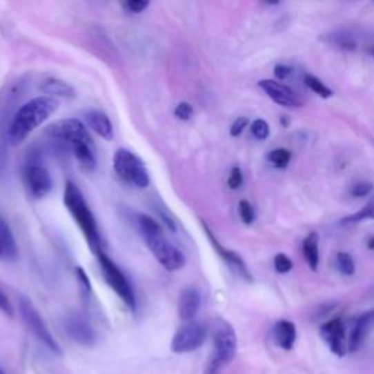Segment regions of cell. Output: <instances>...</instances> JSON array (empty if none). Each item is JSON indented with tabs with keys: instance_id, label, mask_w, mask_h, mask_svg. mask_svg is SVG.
Returning a JSON list of instances; mask_svg holds the SVG:
<instances>
[{
	"instance_id": "cell-1",
	"label": "cell",
	"mask_w": 374,
	"mask_h": 374,
	"mask_svg": "<svg viewBox=\"0 0 374 374\" xmlns=\"http://www.w3.org/2000/svg\"><path fill=\"white\" fill-rule=\"evenodd\" d=\"M50 138L68 146L72 154L86 170L95 168V145L85 124L77 119L60 120L47 129Z\"/></svg>"
},
{
	"instance_id": "cell-2",
	"label": "cell",
	"mask_w": 374,
	"mask_h": 374,
	"mask_svg": "<svg viewBox=\"0 0 374 374\" xmlns=\"http://www.w3.org/2000/svg\"><path fill=\"white\" fill-rule=\"evenodd\" d=\"M57 99L52 97H37L23 104L14 116L9 126V141L18 145L43 124L57 110Z\"/></svg>"
},
{
	"instance_id": "cell-3",
	"label": "cell",
	"mask_w": 374,
	"mask_h": 374,
	"mask_svg": "<svg viewBox=\"0 0 374 374\" xmlns=\"http://www.w3.org/2000/svg\"><path fill=\"white\" fill-rule=\"evenodd\" d=\"M63 201H65L66 208L70 212V215L73 217L75 221H77L79 228L82 230L86 242L90 243L91 250L98 255L99 252H101V248H99V237H98V230H97V222H95V218L92 215L90 206L86 205L83 195L81 193L77 184H73L72 181L66 183Z\"/></svg>"
},
{
	"instance_id": "cell-4",
	"label": "cell",
	"mask_w": 374,
	"mask_h": 374,
	"mask_svg": "<svg viewBox=\"0 0 374 374\" xmlns=\"http://www.w3.org/2000/svg\"><path fill=\"white\" fill-rule=\"evenodd\" d=\"M237 351V336L234 328L226 320H217L214 332V351L206 364V374H217L230 364Z\"/></svg>"
},
{
	"instance_id": "cell-5",
	"label": "cell",
	"mask_w": 374,
	"mask_h": 374,
	"mask_svg": "<svg viewBox=\"0 0 374 374\" xmlns=\"http://www.w3.org/2000/svg\"><path fill=\"white\" fill-rule=\"evenodd\" d=\"M115 171L119 177L126 183L144 189L149 184V173L144 164V161L135 155L129 149H119L113 159Z\"/></svg>"
},
{
	"instance_id": "cell-6",
	"label": "cell",
	"mask_w": 374,
	"mask_h": 374,
	"mask_svg": "<svg viewBox=\"0 0 374 374\" xmlns=\"http://www.w3.org/2000/svg\"><path fill=\"white\" fill-rule=\"evenodd\" d=\"M97 256H98L99 266H101V272H103L104 279L107 281V284L121 298L123 303L126 304L132 311H135L136 310V297H135L132 285L128 281L126 275H124V273L120 270V268L106 253L99 252Z\"/></svg>"
},
{
	"instance_id": "cell-7",
	"label": "cell",
	"mask_w": 374,
	"mask_h": 374,
	"mask_svg": "<svg viewBox=\"0 0 374 374\" xmlns=\"http://www.w3.org/2000/svg\"><path fill=\"white\" fill-rule=\"evenodd\" d=\"M19 311L25 325L31 331V333L39 339L44 346H47L53 354H60V346L53 338L52 332L48 331L46 322L40 316L39 310L28 300L27 297H19Z\"/></svg>"
},
{
	"instance_id": "cell-8",
	"label": "cell",
	"mask_w": 374,
	"mask_h": 374,
	"mask_svg": "<svg viewBox=\"0 0 374 374\" xmlns=\"http://www.w3.org/2000/svg\"><path fill=\"white\" fill-rule=\"evenodd\" d=\"M144 239L152 252L155 259L163 265L167 270H179L184 266V256L176 246H173L163 234V230L145 234Z\"/></svg>"
},
{
	"instance_id": "cell-9",
	"label": "cell",
	"mask_w": 374,
	"mask_h": 374,
	"mask_svg": "<svg viewBox=\"0 0 374 374\" xmlns=\"http://www.w3.org/2000/svg\"><path fill=\"white\" fill-rule=\"evenodd\" d=\"M206 339V329L201 323L189 322L181 326L171 342V350L176 354L192 353L197 348H201Z\"/></svg>"
},
{
	"instance_id": "cell-10",
	"label": "cell",
	"mask_w": 374,
	"mask_h": 374,
	"mask_svg": "<svg viewBox=\"0 0 374 374\" xmlns=\"http://www.w3.org/2000/svg\"><path fill=\"white\" fill-rule=\"evenodd\" d=\"M259 86L273 99V101L282 107L295 108L302 106V101L298 99L295 92L281 82L272 81V79H262L259 82Z\"/></svg>"
},
{
	"instance_id": "cell-11",
	"label": "cell",
	"mask_w": 374,
	"mask_h": 374,
	"mask_svg": "<svg viewBox=\"0 0 374 374\" xmlns=\"http://www.w3.org/2000/svg\"><path fill=\"white\" fill-rule=\"evenodd\" d=\"M320 335H322V338L325 339V342L328 344L331 351L335 355L344 357V354H345V326H344V322L341 319H332L328 323H325V325H322Z\"/></svg>"
},
{
	"instance_id": "cell-12",
	"label": "cell",
	"mask_w": 374,
	"mask_h": 374,
	"mask_svg": "<svg viewBox=\"0 0 374 374\" xmlns=\"http://www.w3.org/2000/svg\"><path fill=\"white\" fill-rule=\"evenodd\" d=\"M204 230H205V233L208 234V239L210 240L212 246H214L215 250H217V252L219 253V256L224 259V262H226V264H227L234 272L239 273L240 277H243V278L247 279V281H252L253 278H252V275H250V272H248L247 265L244 264V260L242 259V256H240L239 253L233 252V250H228V248H226V247H222V246L218 243V240L214 237V234L210 233V230L208 228V226H206L205 222H204Z\"/></svg>"
},
{
	"instance_id": "cell-13",
	"label": "cell",
	"mask_w": 374,
	"mask_h": 374,
	"mask_svg": "<svg viewBox=\"0 0 374 374\" xmlns=\"http://www.w3.org/2000/svg\"><path fill=\"white\" fill-rule=\"evenodd\" d=\"M66 331L73 341L82 345H92L95 342V332L90 322L81 315H72L66 320Z\"/></svg>"
},
{
	"instance_id": "cell-14",
	"label": "cell",
	"mask_w": 374,
	"mask_h": 374,
	"mask_svg": "<svg viewBox=\"0 0 374 374\" xmlns=\"http://www.w3.org/2000/svg\"><path fill=\"white\" fill-rule=\"evenodd\" d=\"M25 177H27L30 190L35 197H44L52 190V177L43 166H30Z\"/></svg>"
},
{
	"instance_id": "cell-15",
	"label": "cell",
	"mask_w": 374,
	"mask_h": 374,
	"mask_svg": "<svg viewBox=\"0 0 374 374\" xmlns=\"http://www.w3.org/2000/svg\"><path fill=\"white\" fill-rule=\"evenodd\" d=\"M373 329H374V310H368L364 315H361L354 323V328L350 335V345H348L351 353L357 351L358 348L363 345L364 339Z\"/></svg>"
},
{
	"instance_id": "cell-16",
	"label": "cell",
	"mask_w": 374,
	"mask_h": 374,
	"mask_svg": "<svg viewBox=\"0 0 374 374\" xmlns=\"http://www.w3.org/2000/svg\"><path fill=\"white\" fill-rule=\"evenodd\" d=\"M201 308V294L195 288H187L179 300V316L184 322H190Z\"/></svg>"
},
{
	"instance_id": "cell-17",
	"label": "cell",
	"mask_w": 374,
	"mask_h": 374,
	"mask_svg": "<svg viewBox=\"0 0 374 374\" xmlns=\"http://www.w3.org/2000/svg\"><path fill=\"white\" fill-rule=\"evenodd\" d=\"M85 120L86 124L97 133L101 136V138L111 141L113 139V124H111L110 119L107 117L106 113L98 110H92L88 111V113L85 115Z\"/></svg>"
},
{
	"instance_id": "cell-18",
	"label": "cell",
	"mask_w": 374,
	"mask_h": 374,
	"mask_svg": "<svg viewBox=\"0 0 374 374\" xmlns=\"http://www.w3.org/2000/svg\"><path fill=\"white\" fill-rule=\"evenodd\" d=\"M297 338V329L294 323L290 320H279L277 325L273 326V339H275L277 345L284 348V350L290 351L295 344Z\"/></svg>"
},
{
	"instance_id": "cell-19",
	"label": "cell",
	"mask_w": 374,
	"mask_h": 374,
	"mask_svg": "<svg viewBox=\"0 0 374 374\" xmlns=\"http://www.w3.org/2000/svg\"><path fill=\"white\" fill-rule=\"evenodd\" d=\"M0 248H2V256L9 260H14L18 256L15 237L14 234H12L5 219L2 218H0Z\"/></svg>"
},
{
	"instance_id": "cell-20",
	"label": "cell",
	"mask_w": 374,
	"mask_h": 374,
	"mask_svg": "<svg viewBox=\"0 0 374 374\" xmlns=\"http://www.w3.org/2000/svg\"><path fill=\"white\" fill-rule=\"evenodd\" d=\"M303 255L306 257L307 265L311 270H317L319 268V235L317 233H310L303 242Z\"/></svg>"
},
{
	"instance_id": "cell-21",
	"label": "cell",
	"mask_w": 374,
	"mask_h": 374,
	"mask_svg": "<svg viewBox=\"0 0 374 374\" xmlns=\"http://www.w3.org/2000/svg\"><path fill=\"white\" fill-rule=\"evenodd\" d=\"M41 91L50 97H65V98H73L77 95L72 86L63 81L56 79V78H48L43 81L41 83Z\"/></svg>"
},
{
	"instance_id": "cell-22",
	"label": "cell",
	"mask_w": 374,
	"mask_h": 374,
	"mask_svg": "<svg viewBox=\"0 0 374 374\" xmlns=\"http://www.w3.org/2000/svg\"><path fill=\"white\" fill-rule=\"evenodd\" d=\"M325 40L333 47H338L341 50H355L358 46L355 35H353L348 31H336V32L326 34Z\"/></svg>"
},
{
	"instance_id": "cell-23",
	"label": "cell",
	"mask_w": 374,
	"mask_h": 374,
	"mask_svg": "<svg viewBox=\"0 0 374 374\" xmlns=\"http://www.w3.org/2000/svg\"><path fill=\"white\" fill-rule=\"evenodd\" d=\"M304 83L307 85V88L310 91H313L315 94H317L322 98H329L333 94L331 88H328V86L323 83L319 78L313 77V75H310V73H307L304 77Z\"/></svg>"
},
{
	"instance_id": "cell-24",
	"label": "cell",
	"mask_w": 374,
	"mask_h": 374,
	"mask_svg": "<svg viewBox=\"0 0 374 374\" xmlns=\"http://www.w3.org/2000/svg\"><path fill=\"white\" fill-rule=\"evenodd\" d=\"M268 159H269V163L273 167L285 168L286 166L290 164V161H291V152L288 151V149H284V148L273 149V151L269 152Z\"/></svg>"
},
{
	"instance_id": "cell-25",
	"label": "cell",
	"mask_w": 374,
	"mask_h": 374,
	"mask_svg": "<svg viewBox=\"0 0 374 374\" xmlns=\"http://www.w3.org/2000/svg\"><path fill=\"white\" fill-rule=\"evenodd\" d=\"M364 219H374V199L370 201L364 208H361L355 214L342 219V224H355Z\"/></svg>"
},
{
	"instance_id": "cell-26",
	"label": "cell",
	"mask_w": 374,
	"mask_h": 374,
	"mask_svg": "<svg viewBox=\"0 0 374 374\" xmlns=\"http://www.w3.org/2000/svg\"><path fill=\"white\" fill-rule=\"evenodd\" d=\"M336 265H338V269L346 277L353 275V273L355 272V264H354L353 256L345 252L338 253V256H336Z\"/></svg>"
},
{
	"instance_id": "cell-27",
	"label": "cell",
	"mask_w": 374,
	"mask_h": 374,
	"mask_svg": "<svg viewBox=\"0 0 374 374\" xmlns=\"http://www.w3.org/2000/svg\"><path fill=\"white\" fill-rule=\"evenodd\" d=\"M252 133L256 139L259 141H265L268 136H269V124L262 120V119H257L252 123Z\"/></svg>"
},
{
	"instance_id": "cell-28",
	"label": "cell",
	"mask_w": 374,
	"mask_h": 374,
	"mask_svg": "<svg viewBox=\"0 0 374 374\" xmlns=\"http://www.w3.org/2000/svg\"><path fill=\"white\" fill-rule=\"evenodd\" d=\"M273 266L278 273H288L293 269V260L286 255L279 253L273 259Z\"/></svg>"
},
{
	"instance_id": "cell-29",
	"label": "cell",
	"mask_w": 374,
	"mask_h": 374,
	"mask_svg": "<svg viewBox=\"0 0 374 374\" xmlns=\"http://www.w3.org/2000/svg\"><path fill=\"white\" fill-rule=\"evenodd\" d=\"M239 214L240 218L247 226H250V224L255 221V210L252 208V205L248 204L247 201H240L239 204Z\"/></svg>"
},
{
	"instance_id": "cell-30",
	"label": "cell",
	"mask_w": 374,
	"mask_h": 374,
	"mask_svg": "<svg viewBox=\"0 0 374 374\" xmlns=\"http://www.w3.org/2000/svg\"><path fill=\"white\" fill-rule=\"evenodd\" d=\"M148 6L149 2H146V0H128V2L123 3V8L130 14H141Z\"/></svg>"
},
{
	"instance_id": "cell-31",
	"label": "cell",
	"mask_w": 374,
	"mask_h": 374,
	"mask_svg": "<svg viewBox=\"0 0 374 374\" xmlns=\"http://www.w3.org/2000/svg\"><path fill=\"white\" fill-rule=\"evenodd\" d=\"M193 115V108L189 103H180L176 110H174V116H176L179 120H189Z\"/></svg>"
},
{
	"instance_id": "cell-32",
	"label": "cell",
	"mask_w": 374,
	"mask_h": 374,
	"mask_svg": "<svg viewBox=\"0 0 374 374\" xmlns=\"http://www.w3.org/2000/svg\"><path fill=\"white\" fill-rule=\"evenodd\" d=\"M373 190L371 183H357L351 187V195L354 197H364Z\"/></svg>"
},
{
	"instance_id": "cell-33",
	"label": "cell",
	"mask_w": 374,
	"mask_h": 374,
	"mask_svg": "<svg viewBox=\"0 0 374 374\" xmlns=\"http://www.w3.org/2000/svg\"><path fill=\"white\" fill-rule=\"evenodd\" d=\"M242 184H243V173L239 167H234L230 173L228 186L231 187V189H239Z\"/></svg>"
},
{
	"instance_id": "cell-34",
	"label": "cell",
	"mask_w": 374,
	"mask_h": 374,
	"mask_svg": "<svg viewBox=\"0 0 374 374\" xmlns=\"http://www.w3.org/2000/svg\"><path fill=\"white\" fill-rule=\"evenodd\" d=\"M273 73H275V77L279 81H285V79H288L293 75V69L290 66H286V65H277L275 69H273Z\"/></svg>"
},
{
	"instance_id": "cell-35",
	"label": "cell",
	"mask_w": 374,
	"mask_h": 374,
	"mask_svg": "<svg viewBox=\"0 0 374 374\" xmlns=\"http://www.w3.org/2000/svg\"><path fill=\"white\" fill-rule=\"evenodd\" d=\"M247 123H248L247 117H239V119H237V120L233 123L231 130H230L231 136H239V135H242V132H243V130L246 129V126H247Z\"/></svg>"
},
{
	"instance_id": "cell-36",
	"label": "cell",
	"mask_w": 374,
	"mask_h": 374,
	"mask_svg": "<svg viewBox=\"0 0 374 374\" xmlns=\"http://www.w3.org/2000/svg\"><path fill=\"white\" fill-rule=\"evenodd\" d=\"M0 310H2L8 316H14V307H12L9 298L2 290H0Z\"/></svg>"
},
{
	"instance_id": "cell-37",
	"label": "cell",
	"mask_w": 374,
	"mask_h": 374,
	"mask_svg": "<svg viewBox=\"0 0 374 374\" xmlns=\"http://www.w3.org/2000/svg\"><path fill=\"white\" fill-rule=\"evenodd\" d=\"M77 273H78V277L81 278V281H82V284L85 285V288H91V284H90V278L88 277H86V273L83 272V269L82 268H78L77 269Z\"/></svg>"
},
{
	"instance_id": "cell-38",
	"label": "cell",
	"mask_w": 374,
	"mask_h": 374,
	"mask_svg": "<svg viewBox=\"0 0 374 374\" xmlns=\"http://www.w3.org/2000/svg\"><path fill=\"white\" fill-rule=\"evenodd\" d=\"M367 247L370 248V250H374V235L368 237V240H367Z\"/></svg>"
},
{
	"instance_id": "cell-39",
	"label": "cell",
	"mask_w": 374,
	"mask_h": 374,
	"mask_svg": "<svg viewBox=\"0 0 374 374\" xmlns=\"http://www.w3.org/2000/svg\"><path fill=\"white\" fill-rule=\"evenodd\" d=\"M0 374H6V373L3 371V368H2V367H0Z\"/></svg>"
},
{
	"instance_id": "cell-40",
	"label": "cell",
	"mask_w": 374,
	"mask_h": 374,
	"mask_svg": "<svg viewBox=\"0 0 374 374\" xmlns=\"http://www.w3.org/2000/svg\"><path fill=\"white\" fill-rule=\"evenodd\" d=\"M0 257H2V248H0Z\"/></svg>"
}]
</instances>
